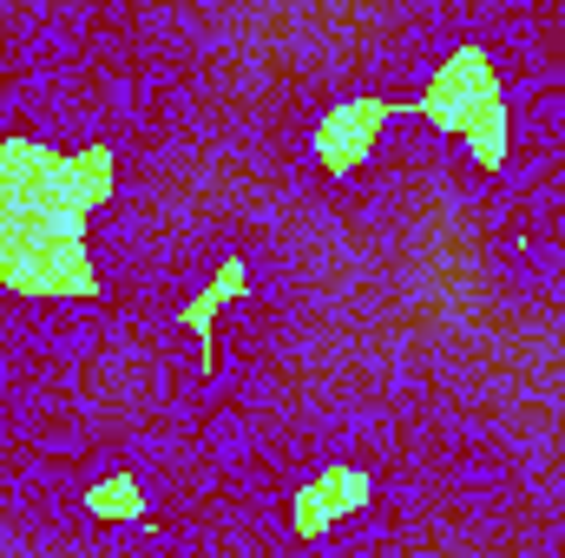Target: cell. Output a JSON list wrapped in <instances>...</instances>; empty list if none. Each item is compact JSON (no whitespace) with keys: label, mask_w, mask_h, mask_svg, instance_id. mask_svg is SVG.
I'll use <instances>...</instances> for the list:
<instances>
[{"label":"cell","mask_w":565,"mask_h":558,"mask_svg":"<svg viewBox=\"0 0 565 558\" xmlns=\"http://www.w3.org/2000/svg\"><path fill=\"white\" fill-rule=\"evenodd\" d=\"M113 197V144L53 151L0 139V282L33 296H99L86 217Z\"/></svg>","instance_id":"obj_1"},{"label":"cell","mask_w":565,"mask_h":558,"mask_svg":"<svg viewBox=\"0 0 565 558\" xmlns=\"http://www.w3.org/2000/svg\"><path fill=\"white\" fill-rule=\"evenodd\" d=\"M427 86H434L427 99H375V93L335 99V106L316 119V164L342 178V171H355V164L369 158V144H375V132H382L388 119H415V112H422L434 126L460 132L480 171H500V164H507V99H500L493 60L467 40V46H454V60H447Z\"/></svg>","instance_id":"obj_2"},{"label":"cell","mask_w":565,"mask_h":558,"mask_svg":"<svg viewBox=\"0 0 565 558\" xmlns=\"http://www.w3.org/2000/svg\"><path fill=\"white\" fill-rule=\"evenodd\" d=\"M237 289H244V264H224V270H217V282H211V289H204V296H198V302H191V309L178 315V322H184V329L198 335V348H204V375L217 368V355H211V315H217V309H224V302H231Z\"/></svg>","instance_id":"obj_3"}]
</instances>
